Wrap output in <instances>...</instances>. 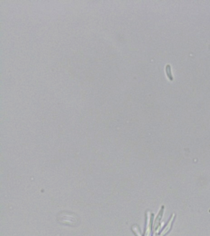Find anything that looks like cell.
Returning <instances> with one entry per match:
<instances>
[{
  "mask_svg": "<svg viewBox=\"0 0 210 236\" xmlns=\"http://www.w3.org/2000/svg\"><path fill=\"white\" fill-rule=\"evenodd\" d=\"M58 220L60 223L70 226H76L78 223V218L73 213L62 212L58 217Z\"/></svg>",
  "mask_w": 210,
  "mask_h": 236,
  "instance_id": "1",
  "label": "cell"
},
{
  "mask_svg": "<svg viewBox=\"0 0 210 236\" xmlns=\"http://www.w3.org/2000/svg\"><path fill=\"white\" fill-rule=\"evenodd\" d=\"M166 73H167V75L169 77V78L171 80H173V77H172L171 72V67L169 65L166 66Z\"/></svg>",
  "mask_w": 210,
  "mask_h": 236,
  "instance_id": "2",
  "label": "cell"
}]
</instances>
